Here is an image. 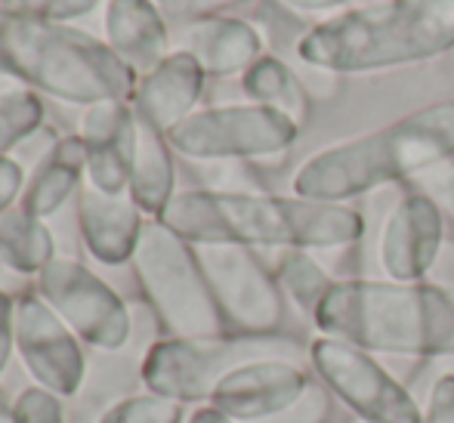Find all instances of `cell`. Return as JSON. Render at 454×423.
Returning a JSON list of instances; mask_svg holds the SVG:
<instances>
[{
  "label": "cell",
  "instance_id": "cell-1",
  "mask_svg": "<svg viewBox=\"0 0 454 423\" xmlns=\"http://www.w3.org/2000/svg\"><path fill=\"white\" fill-rule=\"evenodd\" d=\"M325 337L402 358L454 356V287L436 281L343 278L312 316Z\"/></svg>",
  "mask_w": 454,
  "mask_h": 423
},
{
  "label": "cell",
  "instance_id": "cell-2",
  "mask_svg": "<svg viewBox=\"0 0 454 423\" xmlns=\"http://www.w3.org/2000/svg\"><path fill=\"white\" fill-rule=\"evenodd\" d=\"M454 50V0H371L312 25L300 59L328 74H371Z\"/></svg>",
  "mask_w": 454,
  "mask_h": 423
},
{
  "label": "cell",
  "instance_id": "cell-3",
  "mask_svg": "<svg viewBox=\"0 0 454 423\" xmlns=\"http://www.w3.org/2000/svg\"><path fill=\"white\" fill-rule=\"evenodd\" d=\"M454 155V99L433 102L380 130L316 152L294 173V195L347 204L389 183L418 176Z\"/></svg>",
  "mask_w": 454,
  "mask_h": 423
},
{
  "label": "cell",
  "instance_id": "cell-4",
  "mask_svg": "<svg viewBox=\"0 0 454 423\" xmlns=\"http://www.w3.org/2000/svg\"><path fill=\"white\" fill-rule=\"evenodd\" d=\"M176 223L214 245H263L281 251H334L356 245L364 235V216L353 204L263 192L189 195L180 201Z\"/></svg>",
  "mask_w": 454,
  "mask_h": 423
},
{
  "label": "cell",
  "instance_id": "cell-5",
  "mask_svg": "<svg viewBox=\"0 0 454 423\" xmlns=\"http://www.w3.org/2000/svg\"><path fill=\"white\" fill-rule=\"evenodd\" d=\"M309 362L322 387L364 423H424V408L408 387L393 377L374 352L337 337H316L309 343Z\"/></svg>",
  "mask_w": 454,
  "mask_h": 423
},
{
  "label": "cell",
  "instance_id": "cell-6",
  "mask_svg": "<svg viewBox=\"0 0 454 423\" xmlns=\"http://www.w3.org/2000/svg\"><path fill=\"white\" fill-rule=\"evenodd\" d=\"M300 343L285 334H210L189 337L161 349L155 362V383L183 399H201L216 389L229 371L257 358H297Z\"/></svg>",
  "mask_w": 454,
  "mask_h": 423
},
{
  "label": "cell",
  "instance_id": "cell-7",
  "mask_svg": "<svg viewBox=\"0 0 454 423\" xmlns=\"http://www.w3.org/2000/svg\"><path fill=\"white\" fill-rule=\"evenodd\" d=\"M207 287L226 318H232L241 334H275L281 325L278 281L263 269L247 247L210 245L201 254Z\"/></svg>",
  "mask_w": 454,
  "mask_h": 423
},
{
  "label": "cell",
  "instance_id": "cell-8",
  "mask_svg": "<svg viewBox=\"0 0 454 423\" xmlns=\"http://www.w3.org/2000/svg\"><path fill=\"white\" fill-rule=\"evenodd\" d=\"M300 137L291 118L263 106H232L204 112L183 127L180 143L192 155L263 158L287 152Z\"/></svg>",
  "mask_w": 454,
  "mask_h": 423
},
{
  "label": "cell",
  "instance_id": "cell-9",
  "mask_svg": "<svg viewBox=\"0 0 454 423\" xmlns=\"http://www.w3.org/2000/svg\"><path fill=\"white\" fill-rule=\"evenodd\" d=\"M445 247V216L420 192L393 204L380 226V269L393 281H427Z\"/></svg>",
  "mask_w": 454,
  "mask_h": 423
},
{
  "label": "cell",
  "instance_id": "cell-10",
  "mask_svg": "<svg viewBox=\"0 0 454 423\" xmlns=\"http://www.w3.org/2000/svg\"><path fill=\"white\" fill-rule=\"evenodd\" d=\"M312 387V377L300 368L297 358H257L229 371L210 399L232 420H266L285 411Z\"/></svg>",
  "mask_w": 454,
  "mask_h": 423
},
{
  "label": "cell",
  "instance_id": "cell-11",
  "mask_svg": "<svg viewBox=\"0 0 454 423\" xmlns=\"http://www.w3.org/2000/svg\"><path fill=\"white\" fill-rule=\"evenodd\" d=\"M245 87L251 93L254 106H263L285 114L300 130L309 121V93H306V84L275 56H263V59H257L247 68Z\"/></svg>",
  "mask_w": 454,
  "mask_h": 423
},
{
  "label": "cell",
  "instance_id": "cell-12",
  "mask_svg": "<svg viewBox=\"0 0 454 423\" xmlns=\"http://www.w3.org/2000/svg\"><path fill=\"white\" fill-rule=\"evenodd\" d=\"M198 53L210 72H239L260 59V37L245 22H207L198 31Z\"/></svg>",
  "mask_w": 454,
  "mask_h": 423
},
{
  "label": "cell",
  "instance_id": "cell-13",
  "mask_svg": "<svg viewBox=\"0 0 454 423\" xmlns=\"http://www.w3.org/2000/svg\"><path fill=\"white\" fill-rule=\"evenodd\" d=\"M278 285L287 291V297L306 312V316H316V309L322 306V300L328 297V291L334 287L331 272L303 247H291V251H281L278 260Z\"/></svg>",
  "mask_w": 454,
  "mask_h": 423
},
{
  "label": "cell",
  "instance_id": "cell-14",
  "mask_svg": "<svg viewBox=\"0 0 454 423\" xmlns=\"http://www.w3.org/2000/svg\"><path fill=\"white\" fill-rule=\"evenodd\" d=\"M408 183H414V192L430 198L439 214L449 223H454V155L430 164V168L420 170L418 176H411Z\"/></svg>",
  "mask_w": 454,
  "mask_h": 423
},
{
  "label": "cell",
  "instance_id": "cell-15",
  "mask_svg": "<svg viewBox=\"0 0 454 423\" xmlns=\"http://www.w3.org/2000/svg\"><path fill=\"white\" fill-rule=\"evenodd\" d=\"M331 418V396L325 387L312 383L294 405H287L285 411H278L275 418L257 420V423H328Z\"/></svg>",
  "mask_w": 454,
  "mask_h": 423
},
{
  "label": "cell",
  "instance_id": "cell-16",
  "mask_svg": "<svg viewBox=\"0 0 454 423\" xmlns=\"http://www.w3.org/2000/svg\"><path fill=\"white\" fill-rule=\"evenodd\" d=\"M424 423H454V374H442L430 389Z\"/></svg>",
  "mask_w": 454,
  "mask_h": 423
},
{
  "label": "cell",
  "instance_id": "cell-17",
  "mask_svg": "<svg viewBox=\"0 0 454 423\" xmlns=\"http://www.w3.org/2000/svg\"><path fill=\"white\" fill-rule=\"evenodd\" d=\"M281 4L294 12H334L337 16V12L349 10L353 0H281Z\"/></svg>",
  "mask_w": 454,
  "mask_h": 423
},
{
  "label": "cell",
  "instance_id": "cell-18",
  "mask_svg": "<svg viewBox=\"0 0 454 423\" xmlns=\"http://www.w3.org/2000/svg\"><path fill=\"white\" fill-rule=\"evenodd\" d=\"M430 278L436 281V285H445V287H454V245L445 241L442 254H439L436 266H433Z\"/></svg>",
  "mask_w": 454,
  "mask_h": 423
},
{
  "label": "cell",
  "instance_id": "cell-19",
  "mask_svg": "<svg viewBox=\"0 0 454 423\" xmlns=\"http://www.w3.org/2000/svg\"><path fill=\"white\" fill-rule=\"evenodd\" d=\"M192 423H235L229 414H223L220 408H210V411H198Z\"/></svg>",
  "mask_w": 454,
  "mask_h": 423
},
{
  "label": "cell",
  "instance_id": "cell-20",
  "mask_svg": "<svg viewBox=\"0 0 454 423\" xmlns=\"http://www.w3.org/2000/svg\"><path fill=\"white\" fill-rule=\"evenodd\" d=\"M349 423H364V420H356V418H353V420H349Z\"/></svg>",
  "mask_w": 454,
  "mask_h": 423
}]
</instances>
